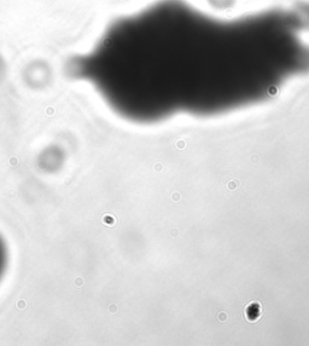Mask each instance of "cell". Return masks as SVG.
I'll list each match as a JSON object with an SVG mask.
<instances>
[{"label":"cell","instance_id":"1","mask_svg":"<svg viewBox=\"0 0 309 346\" xmlns=\"http://www.w3.org/2000/svg\"><path fill=\"white\" fill-rule=\"evenodd\" d=\"M308 26L290 9L220 20L184 0H159L112 22L66 70L118 113L145 118L187 93L232 99L261 86L272 93L277 80L309 67Z\"/></svg>","mask_w":309,"mask_h":346},{"label":"cell","instance_id":"2","mask_svg":"<svg viewBox=\"0 0 309 346\" xmlns=\"http://www.w3.org/2000/svg\"><path fill=\"white\" fill-rule=\"evenodd\" d=\"M261 315H262V309L257 301H251L245 307V318L251 323L259 321Z\"/></svg>","mask_w":309,"mask_h":346},{"label":"cell","instance_id":"3","mask_svg":"<svg viewBox=\"0 0 309 346\" xmlns=\"http://www.w3.org/2000/svg\"><path fill=\"white\" fill-rule=\"evenodd\" d=\"M6 263H7V249H6L5 242L0 237V278H1L4 271L6 269Z\"/></svg>","mask_w":309,"mask_h":346}]
</instances>
